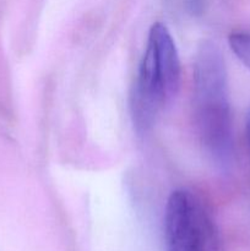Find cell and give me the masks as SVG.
I'll return each mask as SVG.
<instances>
[{"label":"cell","instance_id":"cell-1","mask_svg":"<svg viewBox=\"0 0 250 251\" xmlns=\"http://www.w3.org/2000/svg\"><path fill=\"white\" fill-rule=\"evenodd\" d=\"M193 108L205 154L221 169L229 168L234 142L227 70L220 48L211 41H203L194 58Z\"/></svg>","mask_w":250,"mask_h":251},{"label":"cell","instance_id":"cell-2","mask_svg":"<svg viewBox=\"0 0 250 251\" xmlns=\"http://www.w3.org/2000/svg\"><path fill=\"white\" fill-rule=\"evenodd\" d=\"M180 85V61L171 32L156 22L147 36L146 48L130 96V112L136 131L152 129Z\"/></svg>","mask_w":250,"mask_h":251},{"label":"cell","instance_id":"cell-3","mask_svg":"<svg viewBox=\"0 0 250 251\" xmlns=\"http://www.w3.org/2000/svg\"><path fill=\"white\" fill-rule=\"evenodd\" d=\"M166 251H222L220 230L210 211L193 191L179 189L167 201Z\"/></svg>","mask_w":250,"mask_h":251},{"label":"cell","instance_id":"cell-4","mask_svg":"<svg viewBox=\"0 0 250 251\" xmlns=\"http://www.w3.org/2000/svg\"><path fill=\"white\" fill-rule=\"evenodd\" d=\"M228 41L235 56L250 70V33L234 32L230 34Z\"/></svg>","mask_w":250,"mask_h":251},{"label":"cell","instance_id":"cell-5","mask_svg":"<svg viewBox=\"0 0 250 251\" xmlns=\"http://www.w3.org/2000/svg\"><path fill=\"white\" fill-rule=\"evenodd\" d=\"M245 130H247L248 146H249V151H250V105H249V108H248V112H247V119H245Z\"/></svg>","mask_w":250,"mask_h":251}]
</instances>
